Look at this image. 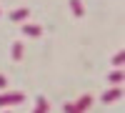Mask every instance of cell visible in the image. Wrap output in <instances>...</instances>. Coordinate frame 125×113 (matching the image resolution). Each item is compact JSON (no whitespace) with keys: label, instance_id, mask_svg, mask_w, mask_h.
<instances>
[{"label":"cell","instance_id":"cell-8","mask_svg":"<svg viewBox=\"0 0 125 113\" xmlns=\"http://www.w3.org/2000/svg\"><path fill=\"white\" fill-rule=\"evenodd\" d=\"M108 80H110V83H113V86H120V83H123V70L118 68V70H115V73H110V78H108Z\"/></svg>","mask_w":125,"mask_h":113},{"label":"cell","instance_id":"cell-5","mask_svg":"<svg viewBox=\"0 0 125 113\" xmlns=\"http://www.w3.org/2000/svg\"><path fill=\"white\" fill-rule=\"evenodd\" d=\"M70 10H73V15H78V18H83V13H85V8H83L80 0H70Z\"/></svg>","mask_w":125,"mask_h":113},{"label":"cell","instance_id":"cell-2","mask_svg":"<svg viewBox=\"0 0 125 113\" xmlns=\"http://www.w3.org/2000/svg\"><path fill=\"white\" fill-rule=\"evenodd\" d=\"M120 96H123V90H120V86H115L103 96V103H115V100H120Z\"/></svg>","mask_w":125,"mask_h":113},{"label":"cell","instance_id":"cell-3","mask_svg":"<svg viewBox=\"0 0 125 113\" xmlns=\"http://www.w3.org/2000/svg\"><path fill=\"white\" fill-rule=\"evenodd\" d=\"M73 106H75V108H78L80 113H85V111H88V108L93 106V96H83V98L78 100V103H73Z\"/></svg>","mask_w":125,"mask_h":113},{"label":"cell","instance_id":"cell-7","mask_svg":"<svg viewBox=\"0 0 125 113\" xmlns=\"http://www.w3.org/2000/svg\"><path fill=\"white\" fill-rule=\"evenodd\" d=\"M50 111V103H48V98H38V106L33 113H48Z\"/></svg>","mask_w":125,"mask_h":113},{"label":"cell","instance_id":"cell-12","mask_svg":"<svg viewBox=\"0 0 125 113\" xmlns=\"http://www.w3.org/2000/svg\"><path fill=\"white\" fill-rule=\"evenodd\" d=\"M5 86H8V78H5V75H0V90H3Z\"/></svg>","mask_w":125,"mask_h":113},{"label":"cell","instance_id":"cell-1","mask_svg":"<svg viewBox=\"0 0 125 113\" xmlns=\"http://www.w3.org/2000/svg\"><path fill=\"white\" fill-rule=\"evenodd\" d=\"M20 100H25L23 93H3V96H0V108H5V106H15V103H20Z\"/></svg>","mask_w":125,"mask_h":113},{"label":"cell","instance_id":"cell-11","mask_svg":"<svg viewBox=\"0 0 125 113\" xmlns=\"http://www.w3.org/2000/svg\"><path fill=\"white\" fill-rule=\"evenodd\" d=\"M62 111H65V113H80V111L73 106V103H65V106H62Z\"/></svg>","mask_w":125,"mask_h":113},{"label":"cell","instance_id":"cell-6","mask_svg":"<svg viewBox=\"0 0 125 113\" xmlns=\"http://www.w3.org/2000/svg\"><path fill=\"white\" fill-rule=\"evenodd\" d=\"M30 15V10L28 8H20V10H15V13H10V20H15V23H18V20H25Z\"/></svg>","mask_w":125,"mask_h":113},{"label":"cell","instance_id":"cell-10","mask_svg":"<svg viewBox=\"0 0 125 113\" xmlns=\"http://www.w3.org/2000/svg\"><path fill=\"white\" fill-rule=\"evenodd\" d=\"M123 58H125V53H123V50H120L118 55H113V65H115V68H120V65H123Z\"/></svg>","mask_w":125,"mask_h":113},{"label":"cell","instance_id":"cell-9","mask_svg":"<svg viewBox=\"0 0 125 113\" xmlns=\"http://www.w3.org/2000/svg\"><path fill=\"white\" fill-rule=\"evenodd\" d=\"M10 53H13V60H20L23 58V43H13V50H10Z\"/></svg>","mask_w":125,"mask_h":113},{"label":"cell","instance_id":"cell-4","mask_svg":"<svg viewBox=\"0 0 125 113\" xmlns=\"http://www.w3.org/2000/svg\"><path fill=\"white\" fill-rule=\"evenodd\" d=\"M23 33L30 35V38H38L40 33H43V28H40V25H23Z\"/></svg>","mask_w":125,"mask_h":113}]
</instances>
